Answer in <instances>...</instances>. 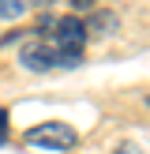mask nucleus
Instances as JSON below:
<instances>
[{"label": "nucleus", "instance_id": "9", "mask_svg": "<svg viewBox=\"0 0 150 154\" xmlns=\"http://www.w3.org/2000/svg\"><path fill=\"white\" fill-rule=\"evenodd\" d=\"M26 4H49V0H26Z\"/></svg>", "mask_w": 150, "mask_h": 154}, {"label": "nucleus", "instance_id": "2", "mask_svg": "<svg viewBox=\"0 0 150 154\" xmlns=\"http://www.w3.org/2000/svg\"><path fill=\"white\" fill-rule=\"evenodd\" d=\"M26 143L38 150H71L75 143H79V135H75L71 124H64V120H45V124H34L26 132Z\"/></svg>", "mask_w": 150, "mask_h": 154}, {"label": "nucleus", "instance_id": "4", "mask_svg": "<svg viewBox=\"0 0 150 154\" xmlns=\"http://www.w3.org/2000/svg\"><path fill=\"white\" fill-rule=\"evenodd\" d=\"M116 26H120L116 11H98L94 19L86 23V34H116Z\"/></svg>", "mask_w": 150, "mask_h": 154}, {"label": "nucleus", "instance_id": "6", "mask_svg": "<svg viewBox=\"0 0 150 154\" xmlns=\"http://www.w3.org/2000/svg\"><path fill=\"white\" fill-rule=\"evenodd\" d=\"M68 4H71V8H75V11H86V8H94V4H98V0H68Z\"/></svg>", "mask_w": 150, "mask_h": 154}, {"label": "nucleus", "instance_id": "5", "mask_svg": "<svg viewBox=\"0 0 150 154\" xmlns=\"http://www.w3.org/2000/svg\"><path fill=\"white\" fill-rule=\"evenodd\" d=\"M26 0H0V19H22Z\"/></svg>", "mask_w": 150, "mask_h": 154}, {"label": "nucleus", "instance_id": "7", "mask_svg": "<svg viewBox=\"0 0 150 154\" xmlns=\"http://www.w3.org/2000/svg\"><path fill=\"white\" fill-rule=\"evenodd\" d=\"M0 143H8V113L0 109Z\"/></svg>", "mask_w": 150, "mask_h": 154}, {"label": "nucleus", "instance_id": "10", "mask_svg": "<svg viewBox=\"0 0 150 154\" xmlns=\"http://www.w3.org/2000/svg\"><path fill=\"white\" fill-rule=\"evenodd\" d=\"M146 105H150V94H146Z\"/></svg>", "mask_w": 150, "mask_h": 154}, {"label": "nucleus", "instance_id": "8", "mask_svg": "<svg viewBox=\"0 0 150 154\" xmlns=\"http://www.w3.org/2000/svg\"><path fill=\"white\" fill-rule=\"evenodd\" d=\"M120 154H142V150L135 147V143H124V147H120Z\"/></svg>", "mask_w": 150, "mask_h": 154}, {"label": "nucleus", "instance_id": "1", "mask_svg": "<svg viewBox=\"0 0 150 154\" xmlns=\"http://www.w3.org/2000/svg\"><path fill=\"white\" fill-rule=\"evenodd\" d=\"M52 49H56V64L60 68H79L82 64V42H86V23L75 19V15H64L56 19V30H52Z\"/></svg>", "mask_w": 150, "mask_h": 154}, {"label": "nucleus", "instance_id": "3", "mask_svg": "<svg viewBox=\"0 0 150 154\" xmlns=\"http://www.w3.org/2000/svg\"><path fill=\"white\" fill-rule=\"evenodd\" d=\"M19 60L30 72H49V68H56V49H52V42H45V38H34V42H26L19 49Z\"/></svg>", "mask_w": 150, "mask_h": 154}]
</instances>
